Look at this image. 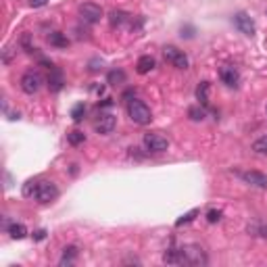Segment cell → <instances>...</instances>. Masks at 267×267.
I'll return each instance as SVG.
<instances>
[{
    "instance_id": "8",
    "label": "cell",
    "mask_w": 267,
    "mask_h": 267,
    "mask_svg": "<svg viewBox=\"0 0 267 267\" xmlns=\"http://www.w3.org/2000/svg\"><path fill=\"white\" fill-rule=\"evenodd\" d=\"M232 23H234V28H236L240 34H244V36H255V21H253L247 13H236L234 19H232Z\"/></svg>"
},
{
    "instance_id": "13",
    "label": "cell",
    "mask_w": 267,
    "mask_h": 267,
    "mask_svg": "<svg viewBox=\"0 0 267 267\" xmlns=\"http://www.w3.org/2000/svg\"><path fill=\"white\" fill-rule=\"evenodd\" d=\"M154 67H157V61H154L150 55H144V57H140L138 59V63H136V73L138 75H146V73H150Z\"/></svg>"
},
{
    "instance_id": "4",
    "label": "cell",
    "mask_w": 267,
    "mask_h": 267,
    "mask_svg": "<svg viewBox=\"0 0 267 267\" xmlns=\"http://www.w3.org/2000/svg\"><path fill=\"white\" fill-rule=\"evenodd\" d=\"M163 57H165V61H167L169 65H173V67H175V69H188V65H190V61H188L186 52H184V50H180L177 46H171V44L163 46Z\"/></svg>"
},
{
    "instance_id": "19",
    "label": "cell",
    "mask_w": 267,
    "mask_h": 267,
    "mask_svg": "<svg viewBox=\"0 0 267 267\" xmlns=\"http://www.w3.org/2000/svg\"><path fill=\"white\" fill-rule=\"evenodd\" d=\"M67 142H69L71 146H79V144L86 142V134L79 131V129H73V131L67 134Z\"/></svg>"
},
{
    "instance_id": "15",
    "label": "cell",
    "mask_w": 267,
    "mask_h": 267,
    "mask_svg": "<svg viewBox=\"0 0 267 267\" xmlns=\"http://www.w3.org/2000/svg\"><path fill=\"white\" fill-rule=\"evenodd\" d=\"M209 88H211L209 82H200L198 84V88H196V100H198V104L209 106Z\"/></svg>"
},
{
    "instance_id": "7",
    "label": "cell",
    "mask_w": 267,
    "mask_h": 267,
    "mask_svg": "<svg viewBox=\"0 0 267 267\" xmlns=\"http://www.w3.org/2000/svg\"><path fill=\"white\" fill-rule=\"evenodd\" d=\"M44 79L38 71H25L23 75H21V90H23L25 94H36L40 88H42Z\"/></svg>"
},
{
    "instance_id": "25",
    "label": "cell",
    "mask_w": 267,
    "mask_h": 267,
    "mask_svg": "<svg viewBox=\"0 0 267 267\" xmlns=\"http://www.w3.org/2000/svg\"><path fill=\"white\" fill-rule=\"evenodd\" d=\"M253 150L259 152V154H267V136L255 140V142H253Z\"/></svg>"
},
{
    "instance_id": "6",
    "label": "cell",
    "mask_w": 267,
    "mask_h": 267,
    "mask_svg": "<svg viewBox=\"0 0 267 267\" xmlns=\"http://www.w3.org/2000/svg\"><path fill=\"white\" fill-rule=\"evenodd\" d=\"M142 144L148 152H165L169 148V140L165 136H161V134H144L142 138Z\"/></svg>"
},
{
    "instance_id": "17",
    "label": "cell",
    "mask_w": 267,
    "mask_h": 267,
    "mask_svg": "<svg viewBox=\"0 0 267 267\" xmlns=\"http://www.w3.org/2000/svg\"><path fill=\"white\" fill-rule=\"evenodd\" d=\"M7 230H9V234H11L13 240H21V238L28 236V228L23 224H11Z\"/></svg>"
},
{
    "instance_id": "12",
    "label": "cell",
    "mask_w": 267,
    "mask_h": 267,
    "mask_svg": "<svg viewBox=\"0 0 267 267\" xmlns=\"http://www.w3.org/2000/svg\"><path fill=\"white\" fill-rule=\"evenodd\" d=\"M109 21H111V25H113V28H125V25L131 28L134 17L129 13H125V11H111Z\"/></svg>"
},
{
    "instance_id": "1",
    "label": "cell",
    "mask_w": 267,
    "mask_h": 267,
    "mask_svg": "<svg viewBox=\"0 0 267 267\" xmlns=\"http://www.w3.org/2000/svg\"><path fill=\"white\" fill-rule=\"evenodd\" d=\"M127 115H129V119L134 123H138V125H146V123L152 121V113H150L148 104L142 102V100H136V98L127 102Z\"/></svg>"
},
{
    "instance_id": "22",
    "label": "cell",
    "mask_w": 267,
    "mask_h": 267,
    "mask_svg": "<svg viewBox=\"0 0 267 267\" xmlns=\"http://www.w3.org/2000/svg\"><path fill=\"white\" fill-rule=\"evenodd\" d=\"M106 82H109L111 86H117V84H123V82H125V73H123L121 69H113V71L109 73Z\"/></svg>"
},
{
    "instance_id": "5",
    "label": "cell",
    "mask_w": 267,
    "mask_h": 267,
    "mask_svg": "<svg viewBox=\"0 0 267 267\" xmlns=\"http://www.w3.org/2000/svg\"><path fill=\"white\" fill-rule=\"evenodd\" d=\"M77 13H79V19L84 21V23H88V25L98 23V21L104 17V11H102L98 5H94V3H84V5H79Z\"/></svg>"
},
{
    "instance_id": "26",
    "label": "cell",
    "mask_w": 267,
    "mask_h": 267,
    "mask_svg": "<svg viewBox=\"0 0 267 267\" xmlns=\"http://www.w3.org/2000/svg\"><path fill=\"white\" fill-rule=\"evenodd\" d=\"M36 186H38V180H30L25 186H23V196H34V192H36Z\"/></svg>"
},
{
    "instance_id": "24",
    "label": "cell",
    "mask_w": 267,
    "mask_h": 267,
    "mask_svg": "<svg viewBox=\"0 0 267 267\" xmlns=\"http://www.w3.org/2000/svg\"><path fill=\"white\" fill-rule=\"evenodd\" d=\"M188 115H190L192 121H203L205 119V109H200V104L198 106H190L188 109Z\"/></svg>"
},
{
    "instance_id": "28",
    "label": "cell",
    "mask_w": 267,
    "mask_h": 267,
    "mask_svg": "<svg viewBox=\"0 0 267 267\" xmlns=\"http://www.w3.org/2000/svg\"><path fill=\"white\" fill-rule=\"evenodd\" d=\"M46 3H48V0H30V5H32L34 9H40V7H44Z\"/></svg>"
},
{
    "instance_id": "29",
    "label": "cell",
    "mask_w": 267,
    "mask_h": 267,
    "mask_svg": "<svg viewBox=\"0 0 267 267\" xmlns=\"http://www.w3.org/2000/svg\"><path fill=\"white\" fill-rule=\"evenodd\" d=\"M34 238H36V240H44V238H46V232H44V230H38Z\"/></svg>"
},
{
    "instance_id": "21",
    "label": "cell",
    "mask_w": 267,
    "mask_h": 267,
    "mask_svg": "<svg viewBox=\"0 0 267 267\" xmlns=\"http://www.w3.org/2000/svg\"><path fill=\"white\" fill-rule=\"evenodd\" d=\"M196 215H200V209H190L188 213H184V215H182L180 219L175 221V228H182L184 224H190V221H192V219H194Z\"/></svg>"
},
{
    "instance_id": "9",
    "label": "cell",
    "mask_w": 267,
    "mask_h": 267,
    "mask_svg": "<svg viewBox=\"0 0 267 267\" xmlns=\"http://www.w3.org/2000/svg\"><path fill=\"white\" fill-rule=\"evenodd\" d=\"M115 125H117V119H115V115H111V113H100V117L94 121V129L98 134H102V136H106V134L113 131Z\"/></svg>"
},
{
    "instance_id": "20",
    "label": "cell",
    "mask_w": 267,
    "mask_h": 267,
    "mask_svg": "<svg viewBox=\"0 0 267 267\" xmlns=\"http://www.w3.org/2000/svg\"><path fill=\"white\" fill-rule=\"evenodd\" d=\"M75 257H77V247H65L63 257H61V265H71Z\"/></svg>"
},
{
    "instance_id": "27",
    "label": "cell",
    "mask_w": 267,
    "mask_h": 267,
    "mask_svg": "<svg viewBox=\"0 0 267 267\" xmlns=\"http://www.w3.org/2000/svg\"><path fill=\"white\" fill-rule=\"evenodd\" d=\"M219 219H221V211H219V209H211V211L207 213V221H209V224H217Z\"/></svg>"
},
{
    "instance_id": "2",
    "label": "cell",
    "mask_w": 267,
    "mask_h": 267,
    "mask_svg": "<svg viewBox=\"0 0 267 267\" xmlns=\"http://www.w3.org/2000/svg\"><path fill=\"white\" fill-rule=\"evenodd\" d=\"M180 255H182V263L186 265H207L209 263L205 249L198 247V244H186V247L180 249Z\"/></svg>"
},
{
    "instance_id": "23",
    "label": "cell",
    "mask_w": 267,
    "mask_h": 267,
    "mask_svg": "<svg viewBox=\"0 0 267 267\" xmlns=\"http://www.w3.org/2000/svg\"><path fill=\"white\" fill-rule=\"evenodd\" d=\"M84 117H86V104L79 102V104H75V106L71 109V119H73L75 123H79V121H84Z\"/></svg>"
},
{
    "instance_id": "10",
    "label": "cell",
    "mask_w": 267,
    "mask_h": 267,
    "mask_svg": "<svg viewBox=\"0 0 267 267\" xmlns=\"http://www.w3.org/2000/svg\"><path fill=\"white\" fill-rule=\"evenodd\" d=\"M219 77H221V82H224L226 86H230V88H236L240 84V73L234 69V67H230V65L221 67V69H219Z\"/></svg>"
},
{
    "instance_id": "3",
    "label": "cell",
    "mask_w": 267,
    "mask_h": 267,
    "mask_svg": "<svg viewBox=\"0 0 267 267\" xmlns=\"http://www.w3.org/2000/svg\"><path fill=\"white\" fill-rule=\"evenodd\" d=\"M59 196V188L55 182L50 180H40L38 186H36V192H34V198L38 200L40 205H48Z\"/></svg>"
},
{
    "instance_id": "16",
    "label": "cell",
    "mask_w": 267,
    "mask_h": 267,
    "mask_svg": "<svg viewBox=\"0 0 267 267\" xmlns=\"http://www.w3.org/2000/svg\"><path fill=\"white\" fill-rule=\"evenodd\" d=\"M48 44L50 46H57V48H67L69 46V40H67L65 34H61V32H52V34H48Z\"/></svg>"
},
{
    "instance_id": "14",
    "label": "cell",
    "mask_w": 267,
    "mask_h": 267,
    "mask_svg": "<svg viewBox=\"0 0 267 267\" xmlns=\"http://www.w3.org/2000/svg\"><path fill=\"white\" fill-rule=\"evenodd\" d=\"M65 84V77H63V71L57 69V67H50V75H48V88L50 92H59Z\"/></svg>"
},
{
    "instance_id": "18",
    "label": "cell",
    "mask_w": 267,
    "mask_h": 267,
    "mask_svg": "<svg viewBox=\"0 0 267 267\" xmlns=\"http://www.w3.org/2000/svg\"><path fill=\"white\" fill-rule=\"evenodd\" d=\"M163 261L165 263H169V265H180L182 263V255H180V251H177V249H167L165 251V255H163Z\"/></svg>"
},
{
    "instance_id": "11",
    "label": "cell",
    "mask_w": 267,
    "mask_h": 267,
    "mask_svg": "<svg viewBox=\"0 0 267 267\" xmlns=\"http://www.w3.org/2000/svg\"><path fill=\"white\" fill-rule=\"evenodd\" d=\"M240 177L247 184L257 186V188H267V175H263L261 171H242Z\"/></svg>"
}]
</instances>
